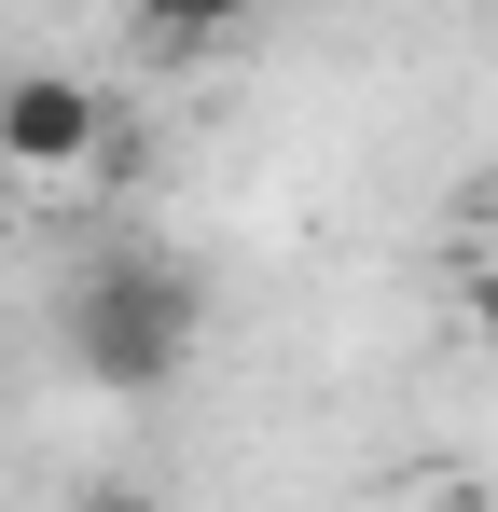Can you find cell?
Instances as JSON below:
<instances>
[{"mask_svg": "<svg viewBox=\"0 0 498 512\" xmlns=\"http://www.w3.org/2000/svg\"><path fill=\"white\" fill-rule=\"evenodd\" d=\"M194 319H208V291H194L166 250H97V263L70 277V360L111 388V402H153V388H180Z\"/></svg>", "mask_w": 498, "mask_h": 512, "instance_id": "obj_1", "label": "cell"}, {"mask_svg": "<svg viewBox=\"0 0 498 512\" xmlns=\"http://www.w3.org/2000/svg\"><path fill=\"white\" fill-rule=\"evenodd\" d=\"M471 346L498 360V263H471Z\"/></svg>", "mask_w": 498, "mask_h": 512, "instance_id": "obj_4", "label": "cell"}, {"mask_svg": "<svg viewBox=\"0 0 498 512\" xmlns=\"http://www.w3.org/2000/svg\"><path fill=\"white\" fill-rule=\"evenodd\" d=\"M249 14H263V0H139V28H166V42H222Z\"/></svg>", "mask_w": 498, "mask_h": 512, "instance_id": "obj_3", "label": "cell"}, {"mask_svg": "<svg viewBox=\"0 0 498 512\" xmlns=\"http://www.w3.org/2000/svg\"><path fill=\"white\" fill-rule=\"evenodd\" d=\"M70 512H153V499H139V485H83Z\"/></svg>", "mask_w": 498, "mask_h": 512, "instance_id": "obj_5", "label": "cell"}, {"mask_svg": "<svg viewBox=\"0 0 498 512\" xmlns=\"http://www.w3.org/2000/svg\"><path fill=\"white\" fill-rule=\"evenodd\" d=\"M111 111H125V97H97L83 70H14V84H0V153L28 180H70V167H97Z\"/></svg>", "mask_w": 498, "mask_h": 512, "instance_id": "obj_2", "label": "cell"}]
</instances>
